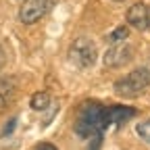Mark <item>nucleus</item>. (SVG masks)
<instances>
[{"instance_id":"nucleus-1","label":"nucleus","mask_w":150,"mask_h":150,"mask_svg":"<svg viewBox=\"0 0 150 150\" xmlns=\"http://www.w3.org/2000/svg\"><path fill=\"white\" fill-rule=\"evenodd\" d=\"M102 104L98 102H86L79 108L77 121H75V134L86 138L88 150H100L102 146Z\"/></svg>"},{"instance_id":"nucleus-2","label":"nucleus","mask_w":150,"mask_h":150,"mask_svg":"<svg viewBox=\"0 0 150 150\" xmlns=\"http://www.w3.org/2000/svg\"><path fill=\"white\" fill-rule=\"evenodd\" d=\"M96 59H98L96 44H94V40H90L86 35L75 38L73 44L69 46V61L79 69H92Z\"/></svg>"},{"instance_id":"nucleus-3","label":"nucleus","mask_w":150,"mask_h":150,"mask_svg":"<svg viewBox=\"0 0 150 150\" xmlns=\"http://www.w3.org/2000/svg\"><path fill=\"white\" fill-rule=\"evenodd\" d=\"M146 88H148V71H146V67L131 71L123 79L115 81V94H119L123 98H136Z\"/></svg>"},{"instance_id":"nucleus-4","label":"nucleus","mask_w":150,"mask_h":150,"mask_svg":"<svg viewBox=\"0 0 150 150\" xmlns=\"http://www.w3.org/2000/svg\"><path fill=\"white\" fill-rule=\"evenodd\" d=\"M50 0H25L19 8V21L23 25H33L50 11Z\"/></svg>"},{"instance_id":"nucleus-5","label":"nucleus","mask_w":150,"mask_h":150,"mask_svg":"<svg viewBox=\"0 0 150 150\" xmlns=\"http://www.w3.org/2000/svg\"><path fill=\"white\" fill-rule=\"evenodd\" d=\"M129 61H134V48L129 44H123V42H115L106 52H104V67L108 69H119L123 65H127Z\"/></svg>"},{"instance_id":"nucleus-6","label":"nucleus","mask_w":150,"mask_h":150,"mask_svg":"<svg viewBox=\"0 0 150 150\" xmlns=\"http://www.w3.org/2000/svg\"><path fill=\"white\" fill-rule=\"evenodd\" d=\"M136 117L134 106H102V129H108L110 125H123L125 121Z\"/></svg>"},{"instance_id":"nucleus-7","label":"nucleus","mask_w":150,"mask_h":150,"mask_svg":"<svg viewBox=\"0 0 150 150\" xmlns=\"http://www.w3.org/2000/svg\"><path fill=\"white\" fill-rule=\"evenodd\" d=\"M127 23L131 27H136L140 31L148 29V6L144 2H136V4H131L127 8Z\"/></svg>"},{"instance_id":"nucleus-8","label":"nucleus","mask_w":150,"mask_h":150,"mask_svg":"<svg viewBox=\"0 0 150 150\" xmlns=\"http://www.w3.org/2000/svg\"><path fill=\"white\" fill-rule=\"evenodd\" d=\"M48 104H50V94L48 92H35L29 100V106L33 110H46Z\"/></svg>"},{"instance_id":"nucleus-9","label":"nucleus","mask_w":150,"mask_h":150,"mask_svg":"<svg viewBox=\"0 0 150 150\" xmlns=\"http://www.w3.org/2000/svg\"><path fill=\"white\" fill-rule=\"evenodd\" d=\"M15 94V81L11 77H0V100L11 98Z\"/></svg>"},{"instance_id":"nucleus-10","label":"nucleus","mask_w":150,"mask_h":150,"mask_svg":"<svg viewBox=\"0 0 150 150\" xmlns=\"http://www.w3.org/2000/svg\"><path fill=\"white\" fill-rule=\"evenodd\" d=\"M127 35H129V29L127 27H117L112 33H108V42L110 44H115V42H123V40H127Z\"/></svg>"},{"instance_id":"nucleus-11","label":"nucleus","mask_w":150,"mask_h":150,"mask_svg":"<svg viewBox=\"0 0 150 150\" xmlns=\"http://www.w3.org/2000/svg\"><path fill=\"white\" fill-rule=\"evenodd\" d=\"M136 134H138L146 144H150V119H148V121H142V123L136 127Z\"/></svg>"},{"instance_id":"nucleus-12","label":"nucleus","mask_w":150,"mask_h":150,"mask_svg":"<svg viewBox=\"0 0 150 150\" xmlns=\"http://www.w3.org/2000/svg\"><path fill=\"white\" fill-rule=\"evenodd\" d=\"M15 125H17V117H13L6 125H4V129L2 131H0V136H2V138H6V136H11L13 134V131H15Z\"/></svg>"},{"instance_id":"nucleus-13","label":"nucleus","mask_w":150,"mask_h":150,"mask_svg":"<svg viewBox=\"0 0 150 150\" xmlns=\"http://www.w3.org/2000/svg\"><path fill=\"white\" fill-rule=\"evenodd\" d=\"M6 65V50H4V46L0 44V69H2Z\"/></svg>"},{"instance_id":"nucleus-14","label":"nucleus","mask_w":150,"mask_h":150,"mask_svg":"<svg viewBox=\"0 0 150 150\" xmlns=\"http://www.w3.org/2000/svg\"><path fill=\"white\" fill-rule=\"evenodd\" d=\"M35 150H59V148L52 146V144H48V142H42L40 146H35Z\"/></svg>"},{"instance_id":"nucleus-15","label":"nucleus","mask_w":150,"mask_h":150,"mask_svg":"<svg viewBox=\"0 0 150 150\" xmlns=\"http://www.w3.org/2000/svg\"><path fill=\"white\" fill-rule=\"evenodd\" d=\"M146 71H148V86H150V67H146Z\"/></svg>"},{"instance_id":"nucleus-16","label":"nucleus","mask_w":150,"mask_h":150,"mask_svg":"<svg viewBox=\"0 0 150 150\" xmlns=\"http://www.w3.org/2000/svg\"><path fill=\"white\" fill-rule=\"evenodd\" d=\"M148 25H150V8H148Z\"/></svg>"},{"instance_id":"nucleus-17","label":"nucleus","mask_w":150,"mask_h":150,"mask_svg":"<svg viewBox=\"0 0 150 150\" xmlns=\"http://www.w3.org/2000/svg\"><path fill=\"white\" fill-rule=\"evenodd\" d=\"M115 2H123V0H115Z\"/></svg>"}]
</instances>
